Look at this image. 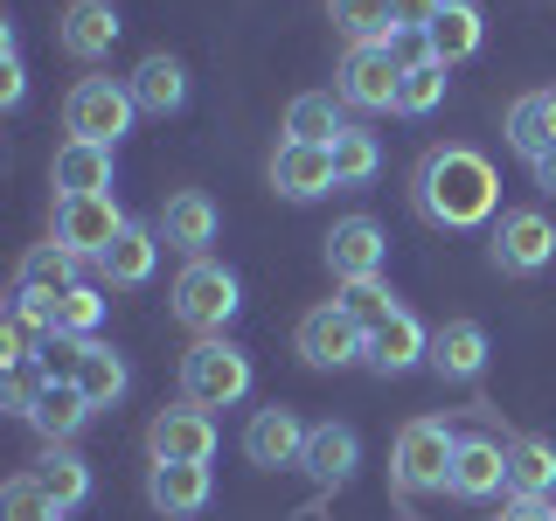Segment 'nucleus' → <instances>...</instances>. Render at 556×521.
I'll return each mask as SVG.
<instances>
[{"label": "nucleus", "mask_w": 556, "mask_h": 521, "mask_svg": "<svg viewBox=\"0 0 556 521\" xmlns=\"http://www.w3.org/2000/svg\"><path fill=\"white\" fill-rule=\"evenodd\" d=\"M292 347H300L306 369H348V361L369 355V334H362L341 306H313L300 320V334H292Z\"/></svg>", "instance_id": "obj_8"}, {"label": "nucleus", "mask_w": 556, "mask_h": 521, "mask_svg": "<svg viewBox=\"0 0 556 521\" xmlns=\"http://www.w3.org/2000/svg\"><path fill=\"white\" fill-rule=\"evenodd\" d=\"M327 14H334V28L348 42H396V0H327Z\"/></svg>", "instance_id": "obj_30"}, {"label": "nucleus", "mask_w": 556, "mask_h": 521, "mask_svg": "<svg viewBox=\"0 0 556 521\" xmlns=\"http://www.w3.org/2000/svg\"><path fill=\"white\" fill-rule=\"evenodd\" d=\"M167 300H174V320L195 327V334H223V327H230V313L243 306L237 300V271L208 265V257H188Z\"/></svg>", "instance_id": "obj_3"}, {"label": "nucleus", "mask_w": 556, "mask_h": 521, "mask_svg": "<svg viewBox=\"0 0 556 521\" xmlns=\"http://www.w3.org/2000/svg\"><path fill=\"white\" fill-rule=\"evenodd\" d=\"M147 500L167 521H188L208 508V466H153L147 473Z\"/></svg>", "instance_id": "obj_19"}, {"label": "nucleus", "mask_w": 556, "mask_h": 521, "mask_svg": "<svg viewBox=\"0 0 556 521\" xmlns=\"http://www.w3.org/2000/svg\"><path fill=\"white\" fill-rule=\"evenodd\" d=\"M508 147H515L529 167L543 161V153H556V91L515 98V112H508Z\"/></svg>", "instance_id": "obj_21"}, {"label": "nucleus", "mask_w": 556, "mask_h": 521, "mask_svg": "<svg viewBox=\"0 0 556 521\" xmlns=\"http://www.w3.org/2000/svg\"><path fill=\"white\" fill-rule=\"evenodd\" d=\"M549 257H556V223L543 216V208H508V216L494 223V265L508 278L543 271Z\"/></svg>", "instance_id": "obj_10"}, {"label": "nucleus", "mask_w": 556, "mask_h": 521, "mask_svg": "<svg viewBox=\"0 0 556 521\" xmlns=\"http://www.w3.org/2000/svg\"><path fill=\"white\" fill-rule=\"evenodd\" d=\"M439 14H445V0H396V28H417V35H425Z\"/></svg>", "instance_id": "obj_41"}, {"label": "nucleus", "mask_w": 556, "mask_h": 521, "mask_svg": "<svg viewBox=\"0 0 556 521\" xmlns=\"http://www.w3.org/2000/svg\"><path fill=\"white\" fill-rule=\"evenodd\" d=\"M431 369H439L445 382H473L486 369V327L480 320H452L431 334Z\"/></svg>", "instance_id": "obj_20"}, {"label": "nucleus", "mask_w": 556, "mask_h": 521, "mask_svg": "<svg viewBox=\"0 0 556 521\" xmlns=\"http://www.w3.org/2000/svg\"><path fill=\"white\" fill-rule=\"evenodd\" d=\"M439 98H445V63H417V69H404V84H396V112H404V118L439 112Z\"/></svg>", "instance_id": "obj_37"}, {"label": "nucleus", "mask_w": 556, "mask_h": 521, "mask_svg": "<svg viewBox=\"0 0 556 521\" xmlns=\"http://www.w3.org/2000/svg\"><path fill=\"white\" fill-rule=\"evenodd\" d=\"M425 35H431V56L452 69V63L480 56V35H486V28H480V8H473V0H445V14H439Z\"/></svg>", "instance_id": "obj_28"}, {"label": "nucleus", "mask_w": 556, "mask_h": 521, "mask_svg": "<svg viewBox=\"0 0 556 521\" xmlns=\"http://www.w3.org/2000/svg\"><path fill=\"white\" fill-rule=\"evenodd\" d=\"M306 431L313 424H300V410H257L251 424H243V459L251 466H300L306 459Z\"/></svg>", "instance_id": "obj_13"}, {"label": "nucleus", "mask_w": 556, "mask_h": 521, "mask_svg": "<svg viewBox=\"0 0 556 521\" xmlns=\"http://www.w3.org/2000/svg\"><path fill=\"white\" fill-rule=\"evenodd\" d=\"M35 480L49 486V500H56L63 514L77 508L84 494H91V466H84V459H77V452H70V445H49L42 459H35Z\"/></svg>", "instance_id": "obj_31"}, {"label": "nucleus", "mask_w": 556, "mask_h": 521, "mask_svg": "<svg viewBox=\"0 0 556 521\" xmlns=\"http://www.w3.org/2000/svg\"><path fill=\"white\" fill-rule=\"evenodd\" d=\"M126 361L112 355V347L104 341H91V355H84V369H77V390L91 396V410H104V404H118V396H126Z\"/></svg>", "instance_id": "obj_34"}, {"label": "nucleus", "mask_w": 556, "mask_h": 521, "mask_svg": "<svg viewBox=\"0 0 556 521\" xmlns=\"http://www.w3.org/2000/svg\"><path fill=\"white\" fill-rule=\"evenodd\" d=\"M98 320H104V300H98V285H70L49 300V334H77V341H91L98 334Z\"/></svg>", "instance_id": "obj_33"}, {"label": "nucleus", "mask_w": 556, "mask_h": 521, "mask_svg": "<svg viewBox=\"0 0 556 521\" xmlns=\"http://www.w3.org/2000/svg\"><path fill=\"white\" fill-rule=\"evenodd\" d=\"M452 452L459 439L439 424V417H410L404 431H396V480L410 486V494H431V486H452Z\"/></svg>", "instance_id": "obj_5"}, {"label": "nucleus", "mask_w": 556, "mask_h": 521, "mask_svg": "<svg viewBox=\"0 0 556 521\" xmlns=\"http://www.w3.org/2000/svg\"><path fill=\"white\" fill-rule=\"evenodd\" d=\"M334 174H341V188L376 181V174H382V147H376V132H355V126H348V132L334 139Z\"/></svg>", "instance_id": "obj_35"}, {"label": "nucleus", "mask_w": 556, "mask_h": 521, "mask_svg": "<svg viewBox=\"0 0 556 521\" xmlns=\"http://www.w3.org/2000/svg\"><path fill=\"white\" fill-rule=\"evenodd\" d=\"M42 390H49V376H42V369H8V410H22V417H28Z\"/></svg>", "instance_id": "obj_40"}, {"label": "nucleus", "mask_w": 556, "mask_h": 521, "mask_svg": "<svg viewBox=\"0 0 556 521\" xmlns=\"http://www.w3.org/2000/svg\"><path fill=\"white\" fill-rule=\"evenodd\" d=\"M118 237H126V216H118L112 195H63L56 202V243H63V251L104 257Z\"/></svg>", "instance_id": "obj_9"}, {"label": "nucleus", "mask_w": 556, "mask_h": 521, "mask_svg": "<svg viewBox=\"0 0 556 521\" xmlns=\"http://www.w3.org/2000/svg\"><path fill=\"white\" fill-rule=\"evenodd\" d=\"M126 91H132L139 112L167 118V112H181V104H188V69L174 63V56H147V63L126 77Z\"/></svg>", "instance_id": "obj_23"}, {"label": "nucleus", "mask_w": 556, "mask_h": 521, "mask_svg": "<svg viewBox=\"0 0 556 521\" xmlns=\"http://www.w3.org/2000/svg\"><path fill=\"white\" fill-rule=\"evenodd\" d=\"M362 361H369L376 376H404V369H417V361H431V334L410 320V313H390V320L369 334V355Z\"/></svg>", "instance_id": "obj_17"}, {"label": "nucleus", "mask_w": 556, "mask_h": 521, "mask_svg": "<svg viewBox=\"0 0 556 521\" xmlns=\"http://www.w3.org/2000/svg\"><path fill=\"white\" fill-rule=\"evenodd\" d=\"M49 181H56V202L63 195H112V147H98V139H63L56 161H49Z\"/></svg>", "instance_id": "obj_14"}, {"label": "nucleus", "mask_w": 556, "mask_h": 521, "mask_svg": "<svg viewBox=\"0 0 556 521\" xmlns=\"http://www.w3.org/2000/svg\"><path fill=\"white\" fill-rule=\"evenodd\" d=\"M341 313H348V320H355L362 327V334H376V327L382 320H390V313H404V306H396V292L390 285H382V278H348V285H341V300H334Z\"/></svg>", "instance_id": "obj_32"}, {"label": "nucleus", "mask_w": 556, "mask_h": 521, "mask_svg": "<svg viewBox=\"0 0 556 521\" xmlns=\"http://www.w3.org/2000/svg\"><path fill=\"white\" fill-rule=\"evenodd\" d=\"M549 486H556V445L549 439H515L508 445V494L549 500Z\"/></svg>", "instance_id": "obj_29"}, {"label": "nucleus", "mask_w": 556, "mask_h": 521, "mask_svg": "<svg viewBox=\"0 0 556 521\" xmlns=\"http://www.w3.org/2000/svg\"><path fill=\"white\" fill-rule=\"evenodd\" d=\"M0 104H22V63H14V49L0 63Z\"/></svg>", "instance_id": "obj_42"}, {"label": "nucleus", "mask_w": 556, "mask_h": 521, "mask_svg": "<svg viewBox=\"0 0 556 521\" xmlns=\"http://www.w3.org/2000/svg\"><path fill=\"white\" fill-rule=\"evenodd\" d=\"M549 514H556V508H549V500H521V494H515V508H508V514H501V521H549Z\"/></svg>", "instance_id": "obj_43"}, {"label": "nucleus", "mask_w": 556, "mask_h": 521, "mask_svg": "<svg viewBox=\"0 0 556 521\" xmlns=\"http://www.w3.org/2000/svg\"><path fill=\"white\" fill-rule=\"evenodd\" d=\"M161 243H167V251H188V257H202L208 243H216V202H208V195H195V188L167 195V208H161Z\"/></svg>", "instance_id": "obj_18"}, {"label": "nucleus", "mask_w": 556, "mask_h": 521, "mask_svg": "<svg viewBox=\"0 0 556 521\" xmlns=\"http://www.w3.org/2000/svg\"><path fill=\"white\" fill-rule=\"evenodd\" d=\"M382 257H390V243H382V223L376 216H341L334 230H327V265L334 278H382Z\"/></svg>", "instance_id": "obj_12"}, {"label": "nucleus", "mask_w": 556, "mask_h": 521, "mask_svg": "<svg viewBox=\"0 0 556 521\" xmlns=\"http://www.w3.org/2000/svg\"><path fill=\"white\" fill-rule=\"evenodd\" d=\"M355 459H362V439H355L348 424H334V417L306 431V459H300V466H306L320 486H341L348 473H355Z\"/></svg>", "instance_id": "obj_22"}, {"label": "nucleus", "mask_w": 556, "mask_h": 521, "mask_svg": "<svg viewBox=\"0 0 556 521\" xmlns=\"http://www.w3.org/2000/svg\"><path fill=\"white\" fill-rule=\"evenodd\" d=\"M181 396H188V404H202V410L243 404V396H251V355L230 347L223 334H202L181 355Z\"/></svg>", "instance_id": "obj_2"}, {"label": "nucleus", "mask_w": 556, "mask_h": 521, "mask_svg": "<svg viewBox=\"0 0 556 521\" xmlns=\"http://www.w3.org/2000/svg\"><path fill=\"white\" fill-rule=\"evenodd\" d=\"M84 417H91V396L77 390V382H49L42 396H35V410H28V424L42 431L49 445H63V439H77L84 431Z\"/></svg>", "instance_id": "obj_26"}, {"label": "nucleus", "mask_w": 556, "mask_h": 521, "mask_svg": "<svg viewBox=\"0 0 556 521\" xmlns=\"http://www.w3.org/2000/svg\"><path fill=\"white\" fill-rule=\"evenodd\" d=\"M271 188L286 202H320L327 188H341L334 147H300V139H286V147L271 153Z\"/></svg>", "instance_id": "obj_11"}, {"label": "nucleus", "mask_w": 556, "mask_h": 521, "mask_svg": "<svg viewBox=\"0 0 556 521\" xmlns=\"http://www.w3.org/2000/svg\"><path fill=\"white\" fill-rule=\"evenodd\" d=\"M42 376L49 382H77V369H84V355H91V341H77V334H42Z\"/></svg>", "instance_id": "obj_38"}, {"label": "nucleus", "mask_w": 556, "mask_h": 521, "mask_svg": "<svg viewBox=\"0 0 556 521\" xmlns=\"http://www.w3.org/2000/svg\"><path fill=\"white\" fill-rule=\"evenodd\" d=\"M549 521H556V514H549Z\"/></svg>", "instance_id": "obj_45"}, {"label": "nucleus", "mask_w": 556, "mask_h": 521, "mask_svg": "<svg viewBox=\"0 0 556 521\" xmlns=\"http://www.w3.org/2000/svg\"><path fill=\"white\" fill-rule=\"evenodd\" d=\"M63 508L49 500V486L35 480V473H14L8 480V494H0V521H56Z\"/></svg>", "instance_id": "obj_36"}, {"label": "nucleus", "mask_w": 556, "mask_h": 521, "mask_svg": "<svg viewBox=\"0 0 556 521\" xmlns=\"http://www.w3.org/2000/svg\"><path fill=\"white\" fill-rule=\"evenodd\" d=\"M396 84H404V63H396L390 42H348L341 104H355V112H396Z\"/></svg>", "instance_id": "obj_6"}, {"label": "nucleus", "mask_w": 556, "mask_h": 521, "mask_svg": "<svg viewBox=\"0 0 556 521\" xmlns=\"http://www.w3.org/2000/svg\"><path fill=\"white\" fill-rule=\"evenodd\" d=\"M508 486V445L494 439H459V452H452V494L459 500H486Z\"/></svg>", "instance_id": "obj_16"}, {"label": "nucleus", "mask_w": 556, "mask_h": 521, "mask_svg": "<svg viewBox=\"0 0 556 521\" xmlns=\"http://www.w3.org/2000/svg\"><path fill=\"white\" fill-rule=\"evenodd\" d=\"M147 452L153 466H208V452H216V424H208L202 404H174L147 424Z\"/></svg>", "instance_id": "obj_7"}, {"label": "nucleus", "mask_w": 556, "mask_h": 521, "mask_svg": "<svg viewBox=\"0 0 556 521\" xmlns=\"http://www.w3.org/2000/svg\"><path fill=\"white\" fill-rule=\"evenodd\" d=\"M77 285V251H63L56 237L35 243V251L22 257V271H14V292H35V300H56V292Z\"/></svg>", "instance_id": "obj_27"}, {"label": "nucleus", "mask_w": 556, "mask_h": 521, "mask_svg": "<svg viewBox=\"0 0 556 521\" xmlns=\"http://www.w3.org/2000/svg\"><path fill=\"white\" fill-rule=\"evenodd\" d=\"M132 91L126 84H112V77H84L77 91L63 98V126L70 139H98V147H112L118 132H132Z\"/></svg>", "instance_id": "obj_4"}, {"label": "nucleus", "mask_w": 556, "mask_h": 521, "mask_svg": "<svg viewBox=\"0 0 556 521\" xmlns=\"http://www.w3.org/2000/svg\"><path fill=\"white\" fill-rule=\"evenodd\" d=\"M153 265H161V230H139V223H126V237L98 257L104 285H147Z\"/></svg>", "instance_id": "obj_25"}, {"label": "nucleus", "mask_w": 556, "mask_h": 521, "mask_svg": "<svg viewBox=\"0 0 556 521\" xmlns=\"http://www.w3.org/2000/svg\"><path fill=\"white\" fill-rule=\"evenodd\" d=\"M501 181L486 167V153L473 147H431L425 167H417V208H425L439 230H473V223L494 216Z\"/></svg>", "instance_id": "obj_1"}, {"label": "nucleus", "mask_w": 556, "mask_h": 521, "mask_svg": "<svg viewBox=\"0 0 556 521\" xmlns=\"http://www.w3.org/2000/svg\"><path fill=\"white\" fill-rule=\"evenodd\" d=\"M341 132H348V118H341L334 91H300L286 104V139H300V147H334Z\"/></svg>", "instance_id": "obj_24"}, {"label": "nucleus", "mask_w": 556, "mask_h": 521, "mask_svg": "<svg viewBox=\"0 0 556 521\" xmlns=\"http://www.w3.org/2000/svg\"><path fill=\"white\" fill-rule=\"evenodd\" d=\"M56 35L77 63H98V56H112V42H118V8L112 0H70Z\"/></svg>", "instance_id": "obj_15"}, {"label": "nucleus", "mask_w": 556, "mask_h": 521, "mask_svg": "<svg viewBox=\"0 0 556 521\" xmlns=\"http://www.w3.org/2000/svg\"><path fill=\"white\" fill-rule=\"evenodd\" d=\"M535 188H549V195H556V153H543V161H535Z\"/></svg>", "instance_id": "obj_44"}, {"label": "nucleus", "mask_w": 556, "mask_h": 521, "mask_svg": "<svg viewBox=\"0 0 556 521\" xmlns=\"http://www.w3.org/2000/svg\"><path fill=\"white\" fill-rule=\"evenodd\" d=\"M28 334H35L28 313H14V320L0 327V361H8V369H28Z\"/></svg>", "instance_id": "obj_39"}]
</instances>
